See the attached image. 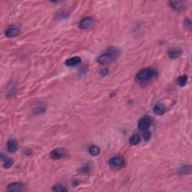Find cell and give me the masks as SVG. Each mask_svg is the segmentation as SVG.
Here are the masks:
<instances>
[{
  "label": "cell",
  "instance_id": "14",
  "mask_svg": "<svg viewBox=\"0 0 192 192\" xmlns=\"http://www.w3.org/2000/svg\"><path fill=\"white\" fill-rule=\"evenodd\" d=\"M2 158L4 160V164H3V167L4 168L8 169L14 164V160L11 159V158H8L6 156H2Z\"/></svg>",
  "mask_w": 192,
  "mask_h": 192
},
{
  "label": "cell",
  "instance_id": "21",
  "mask_svg": "<svg viewBox=\"0 0 192 192\" xmlns=\"http://www.w3.org/2000/svg\"><path fill=\"white\" fill-rule=\"evenodd\" d=\"M184 26L185 28H186L187 30H191V23L188 19H185L184 20Z\"/></svg>",
  "mask_w": 192,
  "mask_h": 192
},
{
  "label": "cell",
  "instance_id": "4",
  "mask_svg": "<svg viewBox=\"0 0 192 192\" xmlns=\"http://www.w3.org/2000/svg\"><path fill=\"white\" fill-rule=\"evenodd\" d=\"M67 151L66 149H63V148H57V149H54L51 151L50 153V158L53 160H59L60 158H64L66 156Z\"/></svg>",
  "mask_w": 192,
  "mask_h": 192
},
{
  "label": "cell",
  "instance_id": "6",
  "mask_svg": "<svg viewBox=\"0 0 192 192\" xmlns=\"http://www.w3.org/2000/svg\"><path fill=\"white\" fill-rule=\"evenodd\" d=\"M25 188L26 185H24L23 183L13 182L8 185L7 189L8 191H20L25 189Z\"/></svg>",
  "mask_w": 192,
  "mask_h": 192
},
{
  "label": "cell",
  "instance_id": "17",
  "mask_svg": "<svg viewBox=\"0 0 192 192\" xmlns=\"http://www.w3.org/2000/svg\"><path fill=\"white\" fill-rule=\"evenodd\" d=\"M89 152L92 156H96L100 153V149L99 147H97V146H92V147L89 148Z\"/></svg>",
  "mask_w": 192,
  "mask_h": 192
},
{
  "label": "cell",
  "instance_id": "5",
  "mask_svg": "<svg viewBox=\"0 0 192 192\" xmlns=\"http://www.w3.org/2000/svg\"><path fill=\"white\" fill-rule=\"evenodd\" d=\"M125 158L122 156L111 158L109 161V164L113 167H121L125 164Z\"/></svg>",
  "mask_w": 192,
  "mask_h": 192
},
{
  "label": "cell",
  "instance_id": "1",
  "mask_svg": "<svg viewBox=\"0 0 192 192\" xmlns=\"http://www.w3.org/2000/svg\"><path fill=\"white\" fill-rule=\"evenodd\" d=\"M119 55V50L116 47H110L107 49V50L105 53L101 54L98 58V62L99 64L103 65H109L114 62L118 58Z\"/></svg>",
  "mask_w": 192,
  "mask_h": 192
},
{
  "label": "cell",
  "instance_id": "18",
  "mask_svg": "<svg viewBox=\"0 0 192 192\" xmlns=\"http://www.w3.org/2000/svg\"><path fill=\"white\" fill-rule=\"evenodd\" d=\"M170 4L173 9H174L175 11L181 10V8H182V7L181 2H177V1L170 2Z\"/></svg>",
  "mask_w": 192,
  "mask_h": 192
},
{
  "label": "cell",
  "instance_id": "15",
  "mask_svg": "<svg viewBox=\"0 0 192 192\" xmlns=\"http://www.w3.org/2000/svg\"><path fill=\"white\" fill-rule=\"evenodd\" d=\"M140 136L139 134H135L132 135L129 140L130 144H131V145H134V146L138 144L139 143H140Z\"/></svg>",
  "mask_w": 192,
  "mask_h": 192
},
{
  "label": "cell",
  "instance_id": "9",
  "mask_svg": "<svg viewBox=\"0 0 192 192\" xmlns=\"http://www.w3.org/2000/svg\"><path fill=\"white\" fill-rule=\"evenodd\" d=\"M93 20L92 17H86V18L83 19L80 22L79 24V27L82 29H86L89 27H90V26L92 24Z\"/></svg>",
  "mask_w": 192,
  "mask_h": 192
},
{
  "label": "cell",
  "instance_id": "7",
  "mask_svg": "<svg viewBox=\"0 0 192 192\" xmlns=\"http://www.w3.org/2000/svg\"><path fill=\"white\" fill-rule=\"evenodd\" d=\"M169 57L172 59H176L180 57L182 54V50L179 48H170L167 52Z\"/></svg>",
  "mask_w": 192,
  "mask_h": 192
},
{
  "label": "cell",
  "instance_id": "19",
  "mask_svg": "<svg viewBox=\"0 0 192 192\" xmlns=\"http://www.w3.org/2000/svg\"><path fill=\"white\" fill-rule=\"evenodd\" d=\"M52 190L53 191L56 192H61V191H66V188H63V186L62 185H55L52 188Z\"/></svg>",
  "mask_w": 192,
  "mask_h": 192
},
{
  "label": "cell",
  "instance_id": "10",
  "mask_svg": "<svg viewBox=\"0 0 192 192\" xmlns=\"http://www.w3.org/2000/svg\"><path fill=\"white\" fill-rule=\"evenodd\" d=\"M153 111H154L155 113L158 114V115H163L166 112V107L164 106V104L157 103L154 106Z\"/></svg>",
  "mask_w": 192,
  "mask_h": 192
},
{
  "label": "cell",
  "instance_id": "12",
  "mask_svg": "<svg viewBox=\"0 0 192 192\" xmlns=\"http://www.w3.org/2000/svg\"><path fill=\"white\" fill-rule=\"evenodd\" d=\"M7 146H8V150L12 153L15 152L17 150V148H18V144H17V141L15 140H12V139L8 140Z\"/></svg>",
  "mask_w": 192,
  "mask_h": 192
},
{
  "label": "cell",
  "instance_id": "13",
  "mask_svg": "<svg viewBox=\"0 0 192 192\" xmlns=\"http://www.w3.org/2000/svg\"><path fill=\"white\" fill-rule=\"evenodd\" d=\"M177 172L178 173L181 174V175L190 174L191 173V167L190 165H183V166L178 168Z\"/></svg>",
  "mask_w": 192,
  "mask_h": 192
},
{
  "label": "cell",
  "instance_id": "16",
  "mask_svg": "<svg viewBox=\"0 0 192 192\" xmlns=\"http://www.w3.org/2000/svg\"><path fill=\"white\" fill-rule=\"evenodd\" d=\"M188 82V77L186 75H182V76H180L179 77H178L177 83L179 86H185L186 85Z\"/></svg>",
  "mask_w": 192,
  "mask_h": 192
},
{
  "label": "cell",
  "instance_id": "2",
  "mask_svg": "<svg viewBox=\"0 0 192 192\" xmlns=\"http://www.w3.org/2000/svg\"><path fill=\"white\" fill-rule=\"evenodd\" d=\"M157 77V72L152 68H144L140 70L136 75V79L138 82L147 83Z\"/></svg>",
  "mask_w": 192,
  "mask_h": 192
},
{
  "label": "cell",
  "instance_id": "20",
  "mask_svg": "<svg viewBox=\"0 0 192 192\" xmlns=\"http://www.w3.org/2000/svg\"><path fill=\"white\" fill-rule=\"evenodd\" d=\"M143 137L144 140H146V141H149V140L151 139V137H152V134H151L150 131H149L147 130V131H145L143 132Z\"/></svg>",
  "mask_w": 192,
  "mask_h": 192
},
{
  "label": "cell",
  "instance_id": "22",
  "mask_svg": "<svg viewBox=\"0 0 192 192\" xmlns=\"http://www.w3.org/2000/svg\"><path fill=\"white\" fill-rule=\"evenodd\" d=\"M108 70L107 69V68H104V69H102L101 71V75H102V76H105V75H108Z\"/></svg>",
  "mask_w": 192,
  "mask_h": 192
},
{
  "label": "cell",
  "instance_id": "3",
  "mask_svg": "<svg viewBox=\"0 0 192 192\" xmlns=\"http://www.w3.org/2000/svg\"><path fill=\"white\" fill-rule=\"evenodd\" d=\"M151 123H152V119L148 116H144V117L141 118V119L139 120L138 122L139 129L142 131H147L151 126Z\"/></svg>",
  "mask_w": 192,
  "mask_h": 192
},
{
  "label": "cell",
  "instance_id": "11",
  "mask_svg": "<svg viewBox=\"0 0 192 192\" xmlns=\"http://www.w3.org/2000/svg\"><path fill=\"white\" fill-rule=\"evenodd\" d=\"M81 62V59L80 57L78 56H75V57L70 58V59H67L65 62L66 66L68 67H72V66H76L77 65H79Z\"/></svg>",
  "mask_w": 192,
  "mask_h": 192
},
{
  "label": "cell",
  "instance_id": "8",
  "mask_svg": "<svg viewBox=\"0 0 192 192\" xmlns=\"http://www.w3.org/2000/svg\"><path fill=\"white\" fill-rule=\"evenodd\" d=\"M20 32V30L19 28L13 26V27H10L7 29L6 32H5V36L8 37V38H14V37L18 36Z\"/></svg>",
  "mask_w": 192,
  "mask_h": 192
}]
</instances>
